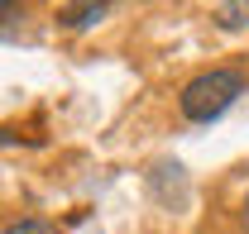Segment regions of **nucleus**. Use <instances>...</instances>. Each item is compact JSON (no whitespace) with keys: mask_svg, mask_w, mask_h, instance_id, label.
I'll use <instances>...</instances> for the list:
<instances>
[{"mask_svg":"<svg viewBox=\"0 0 249 234\" xmlns=\"http://www.w3.org/2000/svg\"><path fill=\"white\" fill-rule=\"evenodd\" d=\"M240 96H245V72H240V67H206V72H196L192 82H182L178 110H182V119H192V124H211V119H220Z\"/></svg>","mask_w":249,"mask_h":234,"instance_id":"obj_1","label":"nucleus"},{"mask_svg":"<svg viewBox=\"0 0 249 234\" xmlns=\"http://www.w3.org/2000/svg\"><path fill=\"white\" fill-rule=\"evenodd\" d=\"M110 15V5H62L58 10V24L62 29H91Z\"/></svg>","mask_w":249,"mask_h":234,"instance_id":"obj_2","label":"nucleus"},{"mask_svg":"<svg viewBox=\"0 0 249 234\" xmlns=\"http://www.w3.org/2000/svg\"><path fill=\"white\" fill-rule=\"evenodd\" d=\"M216 24L220 29H249V0H235V5H216Z\"/></svg>","mask_w":249,"mask_h":234,"instance_id":"obj_3","label":"nucleus"},{"mask_svg":"<svg viewBox=\"0 0 249 234\" xmlns=\"http://www.w3.org/2000/svg\"><path fill=\"white\" fill-rule=\"evenodd\" d=\"M5 234H62L53 220H43V215H29V220H15V225H5Z\"/></svg>","mask_w":249,"mask_h":234,"instance_id":"obj_4","label":"nucleus"},{"mask_svg":"<svg viewBox=\"0 0 249 234\" xmlns=\"http://www.w3.org/2000/svg\"><path fill=\"white\" fill-rule=\"evenodd\" d=\"M240 230L249 234V196H245V201H240Z\"/></svg>","mask_w":249,"mask_h":234,"instance_id":"obj_5","label":"nucleus"}]
</instances>
